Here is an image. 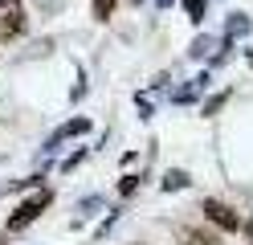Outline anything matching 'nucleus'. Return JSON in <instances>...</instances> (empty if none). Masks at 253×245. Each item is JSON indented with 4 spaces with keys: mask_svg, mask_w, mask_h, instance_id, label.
I'll return each instance as SVG.
<instances>
[{
    "mask_svg": "<svg viewBox=\"0 0 253 245\" xmlns=\"http://www.w3.org/2000/svg\"><path fill=\"white\" fill-rule=\"evenodd\" d=\"M49 204H53V188H33V196H25V200L8 212L4 233H25V229L33 225L41 212H49Z\"/></svg>",
    "mask_w": 253,
    "mask_h": 245,
    "instance_id": "obj_1",
    "label": "nucleus"
},
{
    "mask_svg": "<svg viewBox=\"0 0 253 245\" xmlns=\"http://www.w3.org/2000/svg\"><path fill=\"white\" fill-rule=\"evenodd\" d=\"M29 37V12L21 0H0V45H17Z\"/></svg>",
    "mask_w": 253,
    "mask_h": 245,
    "instance_id": "obj_2",
    "label": "nucleus"
},
{
    "mask_svg": "<svg viewBox=\"0 0 253 245\" xmlns=\"http://www.w3.org/2000/svg\"><path fill=\"white\" fill-rule=\"evenodd\" d=\"M200 212H204V221H209V225L220 229V233H241V225H245L241 212H237L233 204H225V200H216V196H209V200L200 204Z\"/></svg>",
    "mask_w": 253,
    "mask_h": 245,
    "instance_id": "obj_3",
    "label": "nucleus"
},
{
    "mask_svg": "<svg viewBox=\"0 0 253 245\" xmlns=\"http://www.w3.org/2000/svg\"><path fill=\"white\" fill-rule=\"evenodd\" d=\"M86 131H90V119H86V114H74L70 123H61L53 135L45 139V151H57L61 143H70V139H78V135H86Z\"/></svg>",
    "mask_w": 253,
    "mask_h": 245,
    "instance_id": "obj_4",
    "label": "nucleus"
},
{
    "mask_svg": "<svg viewBox=\"0 0 253 245\" xmlns=\"http://www.w3.org/2000/svg\"><path fill=\"white\" fill-rule=\"evenodd\" d=\"M180 245H225V241H220V229H212V225H184Z\"/></svg>",
    "mask_w": 253,
    "mask_h": 245,
    "instance_id": "obj_5",
    "label": "nucleus"
},
{
    "mask_svg": "<svg viewBox=\"0 0 253 245\" xmlns=\"http://www.w3.org/2000/svg\"><path fill=\"white\" fill-rule=\"evenodd\" d=\"M249 29H253V21H249L245 12H229V21H225V41H233V45H237Z\"/></svg>",
    "mask_w": 253,
    "mask_h": 245,
    "instance_id": "obj_6",
    "label": "nucleus"
},
{
    "mask_svg": "<svg viewBox=\"0 0 253 245\" xmlns=\"http://www.w3.org/2000/svg\"><path fill=\"white\" fill-rule=\"evenodd\" d=\"M188 184H192V176H188L184 168H168L164 180H160V188H164V192H180V188H188Z\"/></svg>",
    "mask_w": 253,
    "mask_h": 245,
    "instance_id": "obj_7",
    "label": "nucleus"
},
{
    "mask_svg": "<svg viewBox=\"0 0 253 245\" xmlns=\"http://www.w3.org/2000/svg\"><path fill=\"white\" fill-rule=\"evenodd\" d=\"M180 4H184V16L192 25H200L204 16H209V0H180Z\"/></svg>",
    "mask_w": 253,
    "mask_h": 245,
    "instance_id": "obj_8",
    "label": "nucleus"
},
{
    "mask_svg": "<svg viewBox=\"0 0 253 245\" xmlns=\"http://www.w3.org/2000/svg\"><path fill=\"white\" fill-rule=\"evenodd\" d=\"M143 180H147L143 172H126V176L119 180V196H135V192H139V184H143Z\"/></svg>",
    "mask_w": 253,
    "mask_h": 245,
    "instance_id": "obj_9",
    "label": "nucleus"
},
{
    "mask_svg": "<svg viewBox=\"0 0 253 245\" xmlns=\"http://www.w3.org/2000/svg\"><path fill=\"white\" fill-rule=\"evenodd\" d=\"M212 49H216V41L209 37V33H204V37H196V41H192V49H188V57H209Z\"/></svg>",
    "mask_w": 253,
    "mask_h": 245,
    "instance_id": "obj_10",
    "label": "nucleus"
},
{
    "mask_svg": "<svg viewBox=\"0 0 253 245\" xmlns=\"http://www.w3.org/2000/svg\"><path fill=\"white\" fill-rule=\"evenodd\" d=\"M115 8H119V0H94V21H110V16H115Z\"/></svg>",
    "mask_w": 253,
    "mask_h": 245,
    "instance_id": "obj_11",
    "label": "nucleus"
},
{
    "mask_svg": "<svg viewBox=\"0 0 253 245\" xmlns=\"http://www.w3.org/2000/svg\"><path fill=\"white\" fill-rule=\"evenodd\" d=\"M225 102H229V90H225V94H212V98H209V102H204L200 110H204V114H209V119H212V114H216L220 106H225Z\"/></svg>",
    "mask_w": 253,
    "mask_h": 245,
    "instance_id": "obj_12",
    "label": "nucleus"
},
{
    "mask_svg": "<svg viewBox=\"0 0 253 245\" xmlns=\"http://www.w3.org/2000/svg\"><path fill=\"white\" fill-rule=\"evenodd\" d=\"M135 106H139V114H143V119H151V114H155V102H151V98H147L143 90L135 94Z\"/></svg>",
    "mask_w": 253,
    "mask_h": 245,
    "instance_id": "obj_13",
    "label": "nucleus"
},
{
    "mask_svg": "<svg viewBox=\"0 0 253 245\" xmlns=\"http://www.w3.org/2000/svg\"><path fill=\"white\" fill-rule=\"evenodd\" d=\"M106 200H102V196H86V200H78V212H82V217H90V212L94 208H102Z\"/></svg>",
    "mask_w": 253,
    "mask_h": 245,
    "instance_id": "obj_14",
    "label": "nucleus"
},
{
    "mask_svg": "<svg viewBox=\"0 0 253 245\" xmlns=\"http://www.w3.org/2000/svg\"><path fill=\"white\" fill-rule=\"evenodd\" d=\"M86 90H90V82H86V70H78V86H74V94H70V102L86 98Z\"/></svg>",
    "mask_w": 253,
    "mask_h": 245,
    "instance_id": "obj_15",
    "label": "nucleus"
},
{
    "mask_svg": "<svg viewBox=\"0 0 253 245\" xmlns=\"http://www.w3.org/2000/svg\"><path fill=\"white\" fill-rule=\"evenodd\" d=\"M86 155H90V151H86V147H78V151H74V155H70L66 163H61V172H74V168H78V163H82Z\"/></svg>",
    "mask_w": 253,
    "mask_h": 245,
    "instance_id": "obj_16",
    "label": "nucleus"
},
{
    "mask_svg": "<svg viewBox=\"0 0 253 245\" xmlns=\"http://www.w3.org/2000/svg\"><path fill=\"white\" fill-rule=\"evenodd\" d=\"M115 221H119V208H110V217H106V221L98 225V237H106V233H110V229H115Z\"/></svg>",
    "mask_w": 253,
    "mask_h": 245,
    "instance_id": "obj_17",
    "label": "nucleus"
},
{
    "mask_svg": "<svg viewBox=\"0 0 253 245\" xmlns=\"http://www.w3.org/2000/svg\"><path fill=\"white\" fill-rule=\"evenodd\" d=\"M241 233H245V237L253 241V212H249V217H245V225H241Z\"/></svg>",
    "mask_w": 253,
    "mask_h": 245,
    "instance_id": "obj_18",
    "label": "nucleus"
},
{
    "mask_svg": "<svg viewBox=\"0 0 253 245\" xmlns=\"http://www.w3.org/2000/svg\"><path fill=\"white\" fill-rule=\"evenodd\" d=\"M171 4H176V0H155V8H160V12H168Z\"/></svg>",
    "mask_w": 253,
    "mask_h": 245,
    "instance_id": "obj_19",
    "label": "nucleus"
},
{
    "mask_svg": "<svg viewBox=\"0 0 253 245\" xmlns=\"http://www.w3.org/2000/svg\"><path fill=\"white\" fill-rule=\"evenodd\" d=\"M41 4H45V8H57V0H41Z\"/></svg>",
    "mask_w": 253,
    "mask_h": 245,
    "instance_id": "obj_20",
    "label": "nucleus"
},
{
    "mask_svg": "<svg viewBox=\"0 0 253 245\" xmlns=\"http://www.w3.org/2000/svg\"><path fill=\"white\" fill-rule=\"evenodd\" d=\"M131 4H143V0H131Z\"/></svg>",
    "mask_w": 253,
    "mask_h": 245,
    "instance_id": "obj_21",
    "label": "nucleus"
},
{
    "mask_svg": "<svg viewBox=\"0 0 253 245\" xmlns=\"http://www.w3.org/2000/svg\"><path fill=\"white\" fill-rule=\"evenodd\" d=\"M0 245H8V241H4V237H0Z\"/></svg>",
    "mask_w": 253,
    "mask_h": 245,
    "instance_id": "obj_22",
    "label": "nucleus"
},
{
    "mask_svg": "<svg viewBox=\"0 0 253 245\" xmlns=\"http://www.w3.org/2000/svg\"><path fill=\"white\" fill-rule=\"evenodd\" d=\"M249 65H253V53H249Z\"/></svg>",
    "mask_w": 253,
    "mask_h": 245,
    "instance_id": "obj_23",
    "label": "nucleus"
}]
</instances>
